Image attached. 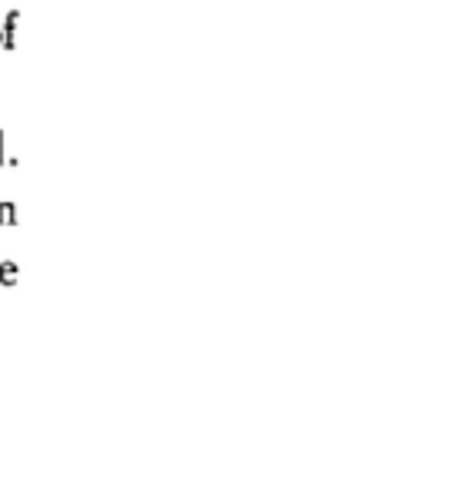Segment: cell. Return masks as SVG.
Listing matches in <instances>:
<instances>
[{"instance_id": "6da1fadb", "label": "cell", "mask_w": 459, "mask_h": 488, "mask_svg": "<svg viewBox=\"0 0 459 488\" xmlns=\"http://www.w3.org/2000/svg\"><path fill=\"white\" fill-rule=\"evenodd\" d=\"M0 43H4V30H0Z\"/></svg>"}]
</instances>
